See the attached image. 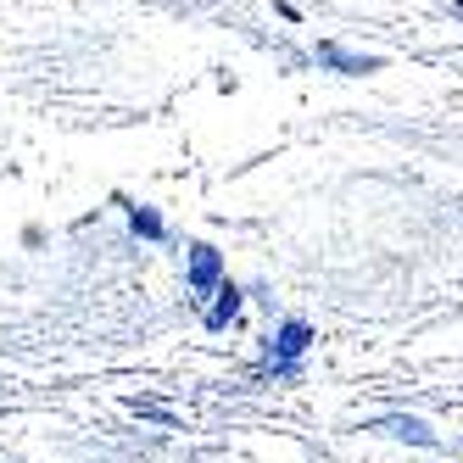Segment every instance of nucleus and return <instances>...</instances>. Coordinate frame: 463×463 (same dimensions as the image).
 I'll list each match as a JSON object with an SVG mask.
<instances>
[{
    "label": "nucleus",
    "instance_id": "6",
    "mask_svg": "<svg viewBox=\"0 0 463 463\" xmlns=\"http://www.w3.org/2000/svg\"><path fill=\"white\" fill-rule=\"evenodd\" d=\"M128 223H135V235H146V241H162V218H156L151 207H128Z\"/></svg>",
    "mask_w": 463,
    "mask_h": 463
},
{
    "label": "nucleus",
    "instance_id": "2",
    "mask_svg": "<svg viewBox=\"0 0 463 463\" xmlns=\"http://www.w3.org/2000/svg\"><path fill=\"white\" fill-rule=\"evenodd\" d=\"M218 274H223V257H218L213 246H190V290L207 296V290L218 285Z\"/></svg>",
    "mask_w": 463,
    "mask_h": 463
},
{
    "label": "nucleus",
    "instance_id": "3",
    "mask_svg": "<svg viewBox=\"0 0 463 463\" xmlns=\"http://www.w3.org/2000/svg\"><path fill=\"white\" fill-rule=\"evenodd\" d=\"M318 61H329L335 73H380V56H352V51H341V45H318Z\"/></svg>",
    "mask_w": 463,
    "mask_h": 463
},
{
    "label": "nucleus",
    "instance_id": "4",
    "mask_svg": "<svg viewBox=\"0 0 463 463\" xmlns=\"http://www.w3.org/2000/svg\"><path fill=\"white\" fill-rule=\"evenodd\" d=\"M235 313H241V290L235 285H218V302L207 307V329H223Z\"/></svg>",
    "mask_w": 463,
    "mask_h": 463
},
{
    "label": "nucleus",
    "instance_id": "5",
    "mask_svg": "<svg viewBox=\"0 0 463 463\" xmlns=\"http://www.w3.org/2000/svg\"><path fill=\"white\" fill-rule=\"evenodd\" d=\"M380 430H391V436H402V441H419V447H430V441H436V430H430L424 419H385Z\"/></svg>",
    "mask_w": 463,
    "mask_h": 463
},
{
    "label": "nucleus",
    "instance_id": "1",
    "mask_svg": "<svg viewBox=\"0 0 463 463\" xmlns=\"http://www.w3.org/2000/svg\"><path fill=\"white\" fill-rule=\"evenodd\" d=\"M307 346H313V329H307L302 318H285V324H279V335H274V352H269V357H274V369L290 374V369H296V357H302Z\"/></svg>",
    "mask_w": 463,
    "mask_h": 463
}]
</instances>
